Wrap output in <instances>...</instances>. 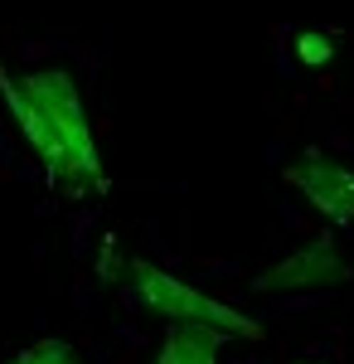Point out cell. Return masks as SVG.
<instances>
[{
    "label": "cell",
    "instance_id": "cell-2",
    "mask_svg": "<svg viewBox=\"0 0 354 364\" xmlns=\"http://www.w3.org/2000/svg\"><path fill=\"white\" fill-rule=\"evenodd\" d=\"M132 282H136V296L151 311H161L165 321H180V326H204V331H218V336H247L262 340V326L238 316L233 306H223L214 296H204L199 287L180 282L175 272H165L156 262H132Z\"/></svg>",
    "mask_w": 354,
    "mask_h": 364
},
{
    "label": "cell",
    "instance_id": "cell-4",
    "mask_svg": "<svg viewBox=\"0 0 354 364\" xmlns=\"http://www.w3.org/2000/svg\"><path fill=\"white\" fill-rule=\"evenodd\" d=\"M0 97H5V107L15 117V127L25 132V141L34 146V156L49 166V185H63V175H68V141H63V132L20 92V83H15L5 68H0Z\"/></svg>",
    "mask_w": 354,
    "mask_h": 364
},
{
    "label": "cell",
    "instance_id": "cell-6",
    "mask_svg": "<svg viewBox=\"0 0 354 364\" xmlns=\"http://www.w3.org/2000/svg\"><path fill=\"white\" fill-rule=\"evenodd\" d=\"M218 345H223V336H218V331L170 321V326H165L161 360H156V364H218Z\"/></svg>",
    "mask_w": 354,
    "mask_h": 364
},
{
    "label": "cell",
    "instance_id": "cell-5",
    "mask_svg": "<svg viewBox=\"0 0 354 364\" xmlns=\"http://www.w3.org/2000/svg\"><path fill=\"white\" fill-rule=\"evenodd\" d=\"M286 185H296L330 224L354 219V170L335 166V161H301V166H286Z\"/></svg>",
    "mask_w": 354,
    "mask_h": 364
},
{
    "label": "cell",
    "instance_id": "cell-3",
    "mask_svg": "<svg viewBox=\"0 0 354 364\" xmlns=\"http://www.w3.org/2000/svg\"><path fill=\"white\" fill-rule=\"evenodd\" d=\"M340 282H350V262L340 257L335 238H316L272 262L252 287L257 291H316V287H340Z\"/></svg>",
    "mask_w": 354,
    "mask_h": 364
},
{
    "label": "cell",
    "instance_id": "cell-7",
    "mask_svg": "<svg viewBox=\"0 0 354 364\" xmlns=\"http://www.w3.org/2000/svg\"><path fill=\"white\" fill-rule=\"evenodd\" d=\"M10 364H73V340H58V336L34 340V345H25Z\"/></svg>",
    "mask_w": 354,
    "mask_h": 364
},
{
    "label": "cell",
    "instance_id": "cell-8",
    "mask_svg": "<svg viewBox=\"0 0 354 364\" xmlns=\"http://www.w3.org/2000/svg\"><path fill=\"white\" fill-rule=\"evenodd\" d=\"M296 58L311 63V68H321V63L335 58V39H330L326 29H301L296 34Z\"/></svg>",
    "mask_w": 354,
    "mask_h": 364
},
{
    "label": "cell",
    "instance_id": "cell-1",
    "mask_svg": "<svg viewBox=\"0 0 354 364\" xmlns=\"http://www.w3.org/2000/svg\"><path fill=\"white\" fill-rule=\"evenodd\" d=\"M15 83H20V92L63 132L73 190H78V195L102 190V156H97V141H92V127H87V107H82V97H78V83H73L63 68H39V73H25V78H15Z\"/></svg>",
    "mask_w": 354,
    "mask_h": 364
}]
</instances>
